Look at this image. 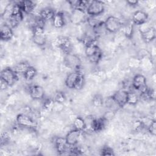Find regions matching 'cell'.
Masks as SVG:
<instances>
[{"mask_svg":"<svg viewBox=\"0 0 156 156\" xmlns=\"http://www.w3.org/2000/svg\"><path fill=\"white\" fill-rule=\"evenodd\" d=\"M84 84V77L79 71L69 73L66 78L65 85L70 89L80 90Z\"/></svg>","mask_w":156,"mask_h":156,"instance_id":"cell-1","label":"cell"},{"mask_svg":"<svg viewBox=\"0 0 156 156\" xmlns=\"http://www.w3.org/2000/svg\"><path fill=\"white\" fill-rule=\"evenodd\" d=\"M104 11V4L101 1H90L88 5L86 12L91 16H97Z\"/></svg>","mask_w":156,"mask_h":156,"instance_id":"cell-2","label":"cell"},{"mask_svg":"<svg viewBox=\"0 0 156 156\" xmlns=\"http://www.w3.org/2000/svg\"><path fill=\"white\" fill-rule=\"evenodd\" d=\"M17 75L13 68L7 67L1 72V80L5 82L9 87L12 86L16 82L18 79Z\"/></svg>","mask_w":156,"mask_h":156,"instance_id":"cell-3","label":"cell"},{"mask_svg":"<svg viewBox=\"0 0 156 156\" xmlns=\"http://www.w3.org/2000/svg\"><path fill=\"white\" fill-rule=\"evenodd\" d=\"M104 25L107 31L114 33L121 28L122 23L118 18L114 16H110L104 21Z\"/></svg>","mask_w":156,"mask_h":156,"instance_id":"cell-4","label":"cell"},{"mask_svg":"<svg viewBox=\"0 0 156 156\" xmlns=\"http://www.w3.org/2000/svg\"><path fill=\"white\" fill-rule=\"evenodd\" d=\"M23 19V13L18 5L17 3H16L13 13L9 19V23L10 24V26L12 28H15L16 26H18L20 23L22 21Z\"/></svg>","mask_w":156,"mask_h":156,"instance_id":"cell-5","label":"cell"},{"mask_svg":"<svg viewBox=\"0 0 156 156\" xmlns=\"http://www.w3.org/2000/svg\"><path fill=\"white\" fill-rule=\"evenodd\" d=\"M34 42L38 46H43L46 42V37L44 32V28L35 27L32 28Z\"/></svg>","mask_w":156,"mask_h":156,"instance_id":"cell-6","label":"cell"},{"mask_svg":"<svg viewBox=\"0 0 156 156\" xmlns=\"http://www.w3.org/2000/svg\"><path fill=\"white\" fill-rule=\"evenodd\" d=\"M64 62L66 66L71 69H73L75 71H78L81 65L80 58L77 55L71 53L66 54Z\"/></svg>","mask_w":156,"mask_h":156,"instance_id":"cell-7","label":"cell"},{"mask_svg":"<svg viewBox=\"0 0 156 156\" xmlns=\"http://www.w3.org/2000/svg\"><path fill=\"white\" fill-rule=\"evenodd\" d=\"M132 86L135 90H139L141 93L148 89L146 84V79L142 74H136L134 76L132 81Z\"/></svg>","mask_w":156,"mask_h":156,"instance_id":"cell-8","label":"cell"},{"mask_svg":"<svg viewBox=\"0 0 156 156\" xmlns=\"http://www.w3.org/2000/svg\"><path fill=\"white\" fill-rule=\"evenodd\" d=\"M16 122L19 126L24 127L34 128L37 126V123L33 119L29 116L23 113L18 115L16 117Z\"/></svg>","mask_w":156,"mask_h":156,"instance_id":"cell-9","label":"cell"},{"mask_svg":"<svg viewBox=\"0 0 156 156\" xmlns=\"http://www.w3.org/2000/svg\"><path fill=\"white\" fill-rule=\"evenodd\" d=\"M81 131L77 129H73L70 130L66 135L65 139L69 146H74L79 141Z\"/></svg>","mask_w":156,"mask_h":156,"instance_id":"cell-10","label":"cell"},{"mask_svg":"<svg viewBox=\"0 0 156 156\" xmlns=\"http://www.w3.org/2000/svg\"><path fill=\"white\" fill-rule=\"evenodd\" d=\"M127 95L128 92L127 91L124 90H120L116 91L112 96V97L121 108L127 104Z\"/></svg>","mask_w":156,"mask_h":156,"instance_id":"cell-11","label":"cell"},{"mask_svg":"<svg viewBox=\"0 0 156 156\" xmlns=\"http://www.w3.org/2000/svg\"><path fill=\"white\" fill-rule=\"evenodd\" d=\"M148 19V15L143 10H139L134 12L132 16V23L135 25L141 26L146 23Z\"/></svg>","mask_w":156,"mask_h":156,"instance_id":"cell-12","label":"cell"},{"mask_svg":"<svg viewBox=\"0 0 156 156\" xmlns=\"http://www.w3.org/2000/svg\"><path fill=\"white\" fill-rule=\"evenodd\" d=\"M29 94L34 100L43 99L44 97V90L39 85H32L29 88Z\"/></svg>","mask_w":156,"mask_h":156,"instance_id":"cell-13","label":"cell"},{"mask_svg":"<svg viewBox=\"0 0 156 156\" xmlns=\"http://www.w3.org/2000/svg\"><path fill=\"white\" fill-rule=\"evenodd\" d=\"M12 27L7 24L1 25L0 29V38L2 40L8 41L12 39L13 36Z\"/></svg>","mask_w":156,"mask_h":156,"instance_id":"cell-14","label":"cell"},{"mask_svg":"<svg viewBox=\"0 0 156 156\" xmlns=\"http://www.w3.org/2000/svg\"><path fill=\"white\" fill-rule=\"evenodd\" d=\"M86 20V15L84 11L80 10H73L69 16V20L74 24H77Z\"/></svg>","mask_w":156,"mask_h":156,"instance_id":"cell-15","label":"cell"},{"mask_svg":"<svg viewBox=\"0 0 156 156\" xmlns=\"http://www.w3.org/2000/svg\"><path fill=\"white\" fill-rule=\"evenodd\" d=\"M17 4L23 13H25L28 15L30 14L35 7V3L33 1L29 0L20 1L17 2Z\"/></svg>","mask_w":156,"mask_h":156,"instance_id":"cell-16","label":"cell"},{"mask_svg":"<svg viewBox=\"0 0 156 156\" xmlns=\"http://www.w3.org/2000/svg\"><path fill=\"white\" fill-rule=\"evenodd\" d=\"M52 25L55 28H61L63 27L66 23L65 15L62 12H58L55 13L52 20Z\"/></svg>","mask_w":156,"mask_h":156,"instance_id":"cell-17","label":"cell"},{"mask_svg":"<svg viewBox=\"0 0 156 156\" xmlns=\"http://www.w3.org/2000/svg\"><path fill=\"white\" fill-rule=\"evenodd\" d=\"M58 46L66 54L71 53L72 44L69 38L66 37H62L61 38H59L58 41Z\"/></svg>","mask_w":156,"mask_h":156,"instance_id":"cell-18","label":"cell"},{"mask_svg":"<svg viewBox=\"0 0 156 156\" xmlns=\"http://www.w3.org/2000/svg\"><path fill=\"white\" fill-rule=\"evenodd\" d=\"M55 148L58 154H62L68 151V146H69L66 141L65 138L58 137L55 141Z\"/></svg>","mask_w":156,"mask_h":156,"instance_id":"cell-19","label":"cell"},{"mask_svg":"<svg viewBox=\"0 0 156 156\" xmlns=\"http://www.w3.org/2000/svg\"><path fill=\"white\" fill-rule=\"evenodd\" d=\"M106 119L104 118H94L92 120L90 129L94 132H99L102 130L105 127Z\"/></svg>","mask_w":156,"mask_h":156,"instance_id":"cell-20","label":"cell"},{"mask_svg":"<svg viewBox=\"0 0 156 156\" xmlns=\"http://www.w3.org/2000/svg\"><path fill=\"white\" fill-rule=\"evenodd\" d=\"M55 12L54 10L49 7H46L44 9H43L40 12L39 16L44 21H48V20H52L54 15Z\"/></svg>","mask_w":156,"mask_h":156,"instance_id":"cell-21","label":"cell"},{"mask_svg":"<svg viewBox=\"0 0 156 156\" xmlns=\"http://www.w3.org/2000/svg\"><path fill=\"white\" fill-rule=\"evenodd\" d=\"M141 35L143 40L146 42H151L155 38L156 32L155 29L153 27H151L146 30L141 32Z\"/></svg>","mask_w":156,"mask_h":156,"instance_id":"cell-22","label":"cell"},{"mask_svg":"<svg viewBox=\"0 0 156 156\" xmlns=\"http://www.w3.org/2000/svg\"><path fill=\"white\" fill-rule=\"evenodd\" d=\"M30 66L29 63L27 62H21L16 63L13 68L14 71L17 74H24L27 69Z\"/></svg>","mask_w":156,"mask_h":156,"instance_id":"cell-23","label":"cell"},{"mask_svg":"<svg viewBox=\"0 0 156 156\" xmlns=\"http://www.w3.org/2000/svg\"><path fill=\"white\" fill-rule=\"evenodd\" d=\"M99 51H101V49L96 43H92L85 46V52L88 58L94 55Z\"/></svg>","mask_w":156,"mask_h":156,"instance_id":"cell-24","label":"cell"},{"mask_svg":"<svg viewBox=\"0 0 156 156\" xmlns=\"http://www.w3.org/2000/svg\"><path fill=\"white\" fill-rule=\"evenodd\" d=\"M16 3L13 2H10L8 4L6 7H5L2 13V18L4 20H9L14 9V7Z\"/></svg>","mask_w":156,"mask_h":156,"instance_id":"cell-25","label":"cell"},{"mask_svg":"<svg viewBox=\"0 0 156 156\" xmlns=\"http://www.w3.org/2000/svg\"><path fill=\"white\" fill-rule=\"evenodd\" d=\"M105 104L106 107L112 112H115L119 108H121L118 104L114 100V99L112 96L106 99V101H105Z\"/></svg>","mask_w":156,"mask_h":156,"instance_id":"cell-26","label":"cell"},{"mask_svg":"<svg viewBox=\"0 0 156 156\" xmlns=\"http://www.w3.org/2000/svg\"><path fill=\"white\" fill-rule=\"evenodd\" d=\"M73 126L75 129L81 132L85 130L86 129V125L84 119L81 117H77L73 122Z\"/></svg>","mask_w":156,"mask_h":156,"instance_id":"cell-27","label":"cell"},{"mask_svg":"<svg viewBox=\"0 0 156 156\" xmlns=\"http://www.w3.org/2000/svg\"><path fill=\"white\" fill-rule=\"evenodd\" d=\"M95 35H100L104 34L107 30L104 25V21H100L92 27Z\"/></svg>","mask_w":156,"mask_h":156,"instance_id":"cell-28","label":"cell"},{"mask_svg":"<svg viewBox=\"0 0 156 156\" xmlns=\"http://www.w3.org/2000/svg\"><path fill=\"white\" fill-rule=\"evenodd\" d=\"M55 102L54 101V99L52 98H48L44 101L43 104V109L48 112H51L54 111V106H55Z\"/></svg>","mask_w":156,"mask_h":156,"instance_id":"cell-29","label":"cell"},{"mask_svg":"<svg viewBox=\"0 0 156 156\" xmlns=\"http://www.w3.org/2000/svg\"><path fill=\"white\" fill-rule=\"evenodd\" d=\"M37 72L36 69L34 67L30 66L27 69V71L24 73V74L23 75H24V78L26 80H30L33 79L35 77V76L37 75Z\"/></svg>","mask_w":156,"mask_h":156,"instance_id":"cell-30","label":"cell"},{"mask_svg":"<svg viewBox=\"0 0 156 156\" xmlns=\"http://www.w3.org/2000/svg\"><path fill=\"white\" fill-rule=\"evenodd\" d=\"M139 101V96L136 93L133 91L128 92L127 104L130 105H135Z\"/></svg>","mask_w":156,"mask_h":156,"instance_id":"cell-31","label":"cell"},{"mask_svg":"<svg viewBox=\"0 0 156 156\" xmlns=\"http://www.w3.org/2000/svg\"><path fill=\"white\" fill-rule=\"evenodd\" d=\"M54 100L55 102L60 103V104H63L66 100V96L63 92L62 91H57L55 93Z\"/></svg>","mask_w":156,"mask_h":156,"instance_id":"cell-32","label":"cell"},{"mask_svg":"<svg viewBox=\"0 0 156 156\" xmlns=\"http://www.w3.org/2000/svg\"><path fill=\"white\" fill-rule=\"evenodd\" d=\"M123 32L127 38H131L133 34V25L131 23L126 24L123 26Z\"/></svg>","mask_w":156,"mask_h":156,"instance_id":"cell-33","label":"cell"},{"mask_svg":"<svg viewBox=\"0 0 156 156\" xmlns=\"http://www.w3.org/2000/svg\"><path fill=\"white\" fill-rule=\"evenodd\" d=\"M92 102L94 106L96 107H101L104 104V100L100 94H96L95 95L92 100Z\"/></svg>","mask_w":156,"mask_h":156,"instance_id":"cell-34","label":"cell"},{"mask_svg":"<svg viewBox=\"0 0 156 156\" xmlns=\"http://www.w3.org/2000/svg\"><path fill=\"white\" fill-rule=\"evenodd\" d=\"M147 130L153 136H155L156 135V122L155 120L153 119L151 120L150 123L147 126Z\"/></svg>","mask_w":156,"mask_h":156,"instance_id":"cell-35","label":"cell"},{"mask_svg":"<svg viewBox=\"0 0 156 156\" xmlns=\"http://www.w3.org/2000/svg\"><path fill=\"white\" fill-rule=\"evenodd\" d=\"M102 52L101 51L98 52V53H96V54H94V55L88 58L89 59V60L91 62V63H98L99 60L101 59L102 58Z\"/></svg>","mask_w":156,"mask_h":156,"instance_id":"cell-36","label":"cell"},{"mask_svg":"<svg viewBox=\"0 0 156 156\" xmlns=\"http://www.w3.org/2000/svg\"><path fill=\"white\" fill-rule=\"evenodd\" d=\"M101 155H113L114 153L113 151L112 150V149H111L110 147H108V146H105L104 147L102 148V151H101Z\"/></svg>","mask_w":156,"mask_h":156,"instance_id":"cell-37","label":"cell"},{"mask_svg":"<svg viewBox=\"0 0 156 156\" xmlns=\"http://www.w3.org/2000/svg\"><path fill=\"white\" fill-rule=\"evenodd\" d=\"M9 140V136L7 133L4 132L1 134V144L2 145L3 144H5L6 142H7Z\"/></svg>","mask_w":156,"mask_h":156,"instance_id":"cell-38","label":"cell"},{"mask_svg":"<svg viewBox=\"0 0 156 156\" xmlns=\"http://www.w3.org/2000/svg\"><path fill=\"white\" fill-rule=\"evenodd\" d=\"M127 3L129 4L130 5L135 6V5H136L138 4V1H127Z\"/></svg>","mask_w":156,"mask_h":156,"instance_id":"cell-39","label":"cell"},{"mask_svg":"<svg viewBox=\"0 0 156 156\" xmlns=\"http://www.w3.org/2000/svg\"><path fill=\"white\" fill-rule=\"evenodd\" d=\"M1 90H5L6 88V87H9V85L5 82H4V81L1 80Z\"/></svg>","mask_w":156,"mask_h":156,"instance_id":"cell-40","label":"cell"}]
</instances>
